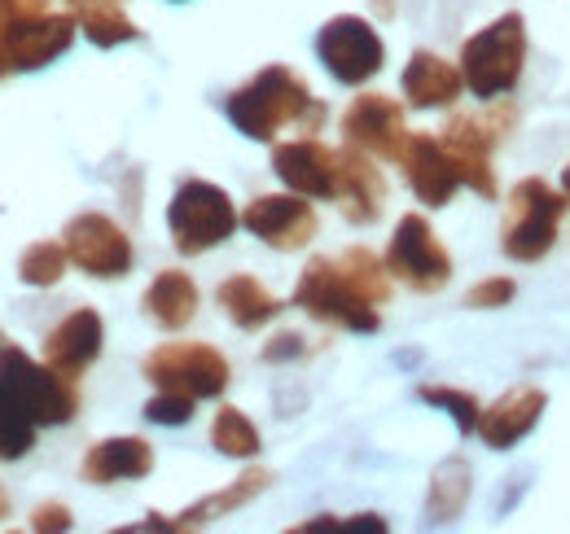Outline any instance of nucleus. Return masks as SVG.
Returning a JSON list of instances; mask_svg holds the SVG:
<instances>
[{"label": "nucleus", "instance_id": "nucleus-1", "mask_svg": "<svg viewBox=\"0 0 570 534\" xmlns=\"http://www.w3.org/2000/svg\"><path fill=\"white\" fill-rule=\"evenodd\" d=\"M224 115L246 140H277L282 128H298V132L312 136L330 119V110L312 97V88L282 62L264 67L255 79L233 88L224 97Z\"/></svg>", "mask_w": 570, "mask_h": 534}, {"label": "nucleus", "instance_id": "nucleus-2", "mask_svg": "<svg viewBox=\"0 0 570 534\" xmlns=\"http://www.w3.org/2000/svg\"><path fill=\"white\" fill-rule=\"evenodd\" d=\"M567 194L553 189L540 176H527L513 185L509 210L500 224V255L513 264H540L553 246H558V228L567 215Z\"/></svg>", "mask_w": 570, "mask_h": 534}, {"label": "nucleus", "instance_id": "nucleus-3", "mask_svg": "<svg viewBox=\"0 0 570 534\" xmlns=\"http://www.w3.org/2000/svg\"><path fill=\"white\" fill-rule=\"evenodd\" d=\"M294 307L303 316H312L316 325H330V329H347V334H377L382 329L377 303L360 294L347 267L338 259H325V255L303 267V276L294 285Z\"/></svg>", "mask_w": 570, "mask_h": 534}, {"label": "nucleus", "instance_id": "nucleus-4", "mask_svg": "<svg viewBox=\"0 0 570 534\" xmlns=\"http://www.w3.org/2000/svg\"><path fill=\"white\" fill-rule=\"evenodd\" d=\"M522 67H527V22H522V13H500L497 22H488L479 36H470L465 49H461L465 88L479 101L509 97L522 79Z\"/></svg>", "mask_w": 570, "mask_h": 534}, {"label": "nucleus", "instance_id": "nucleus-5", "mask_svg": "<svg viewBox=\"0 0 570 534\" xmlns=\"http://www.w3.org/2000/svg\"><path fill=\"white\" fill-rule=\"evenodd\" d=\"M237 224H242V215H237L233 198L219 185L198 180V176L180 180L167 201V233H171L176 255H185V259H198L215 246H224L237 233Z\"/></svg>", "mask_w": 570, "mask_h": 534}, {"label": "nucleus", "instance_id": "nucleus-6", "mask_svg": "<svg viewBox=\"0 0 570 534\" xmlns=\"http://www.w3.org/2000/svg\"><path fill=\"white\" fill-rule=\"evenodd\" d=\"M513 119H518V110H513L504 97L488 101L483 115H452V119H448L443 145H448V154H452V162H456L461 189H470V194H479V198H488V201L500 194L492 154H497L500 140L513 132Z\"/></svg>", "mask_w": 570, "mask_h": 534}, {"label": "nucleus", "instance_id": "nucleus-7", "mask_svg": "<svg viewBox=\"0 0 570 534\" xmlns=\"http://www.w3.org/2000/svg\"><path fill=\"white\" fill-rule=\"evenodd\" d=\"M0 386L18 399V407L45 429V425H71L79 416V390L71 377H62L49 364H36L22 346H0Z\"/></svg>", "mask_w": 570, "mask_h": 534}, {"label": "nucleus", "instance_id": "nucleus-8", "mask_svg": "<svg viewBox=\"0 0 570 534\" xmlns=\"http://www.w3.org/2000/svg\"><path fill=\"white\" fill-rule=\"evenodd\" d=\"M141 373L154 390H176L189 399H219L233 382L228 359L207 342H163L141 359Z\"/></svg>", "mask_w": 570, "mask_h": 534}, {"label": "nucleus", "instance_id": "nucleus-9", "mask_svg": "<svg viewBox=\"0 0 570 534\" xmlns=\"http://www.w3.org/2000/svg\"><path fill=\"white\" fill-rule=\"evenodd\" d=\"M316 58H321V67L330 70L338 83L360 88V83H368L377 70L386 67V44H382V36L373 31L368 18L338 13V18H330V22L321 27V36H316Z\"/></svg>", "mask_w": 570, "mask_h": 534}, {"label": "nucleus", "instance_id": "nucleus-10", "mask_svg": "<svg viewBox=\"0 0 570 534\" xmlns=\"http://www.w3.org/2000/svg\"><path fill=\"white\" fill-rule=\"evenodd\" d=\"M62 246L71 255V264L92 276V280H124L132 271V237L124 233V224H115L101 210H83L62 228Z\"/></svg>", "mask_w": 570, "mask_h": 534}, {"label": "nucleus", "instance_id": "nucleus-11", "mask_svg": "<svg viewBox=\"0 0 570 534\" xmlns=\"http://www.w3.org/2000/svg\"><path fill=\"white\" fill-rule=\"evenodd\" d=\"M386 267L395 280H404L413 294H439L452 280V255L439 246L426 215L409 210L395 224V237L386 246Z\"/></svg>", "mask_w": 570, "mask_h": 534}, {"label": "nucleus", "instance_id": "nucleus-12", "mask_svg": "<svg viewBox=\"0 0 570 534\" xmlns=\"http://www.w3.org/2000/svg\"><path fill=\"white\" fill-rule=\"evenodd\" d=\"M242 228L250 237H259L268 250L277 255H294L303 246H312V237L321 233V219L312 210V198L303 194H264L242 210Z\"/></svg>", "mask_w": 570, "mask_h": 534}, {"label": "nucleus", "instance_id": "nucleus-13", "mask_svg": "<svg viewBox=\"0 0 570 534\" xmlns=\"http://www.w3.org/2000/svg\"><path fill=\"white\" fill-rule=\"evenodd\" d=\"M343 136L347 145H356L373 158H386V162H400L404 158V145H409V123H404V106L386 92H360L356 101L347 106L343 115Z\"/></svg>", "mask_w": 570, "mask_h": 534}, {"label": "nucleus", "instance_id": "nucleus-14", "mask_svg": "<svg viewBox=\"0 0 570 534\" xmlns=\"http://www.w3.org/2000/svg\"><path fill=\"white\" fill-rule=\"evenodd\" d=\"M273 171L285 189L312 201H334L338 194V149L316 136H298L273 149Z\"/></svg>", "mask_w": 570, "mask_h": 534}, {"label": "nucleus", "instance_id": "nucleus-15", "mask_svg": "<svg viewBox=\"0 0 570 534\" xmlns=\"http://www.w3.org/2000/svg\"><path fill=\"white\" fill-rule=\"evenodd\" d=\"M268 486H273V473H268V468H246L237 482H228L224 491H215V495H207V500H198L194 508H185V513H176V517L149 513L145 522H137V526H124L119 534H180V531H198V526H207V522H215V517H228V513L246 508V504H250V500H259Z\"/></svg>", "mask_w": 570, "mask_h": 534}, {"label": "nucleus", "instance_id": "nucleus-16", "mask_svg": "<svg viewBox=\"0 0 570 534\" xmlns=\"http://www.w3.org/2000/svg\"><path fill=\"white\" fill-rule=\"evenodd\" d=\"M338 210L347 224L356 228H373L386 210V176L382 167L373 162V154H364L356 145H343L338 149Z\"/></svg>", "mask_w": 570, "mask_h": 534}, {"label": "nucleus", "instance_id": "nucleus-17", "mask_svg": "<svg viewBox=\"0 0 570 534\" xmlns=\"http://www.w3.org/2000/svg\"><path fill=\"white\" fill-rule=\"evenodd\" d=\"M400 167H404V180L417 194V201H426L434 210L448 206V201L456 198V189H461V176H456V162H452L443 136L413 132L409 145H404Z\"/></svg>", "mask_w": 570, "mask_h": 534}, {"label": "nucleus", "instance_id": "nucleus-18", "mask_svg": "<svg viewBox=\"0 0 570 534\" xmlns=\"http://www.w3.org/2000/svg\"><path fill=\"white\" fill-rule=\"evenodd\" d=\"M101 346H106V325H101V316H97L92 307H75L71 316H62V320L49 329V337H45V364L58 368L62 377L79 382V377L97 364Z\"/></svg>", "mask_w": 570, "mask_h": 534}, {"label": "nucleus", "instance_id": "nucleus-19", "mask_svg": "<svg viewBox=\"0 0 570 534\" xmlns=\"http://www.w3.org/2000/svg\"><path fill=\"white\" fill-rule=\"evenodd\" d=\"M544 407H549V395H544L540 386H518V390L500 395V399L492 403V407H483V416H479V438H483V447H492V452L518 447V443L540 425Z\"/></svg>", "mask_w": 570, "mask_h": 534}, {"label": "nucleus", "instance_id": "nucleus-20", "mask_svg": "<svg viewBox=\"0 0 570 534\" xmlns=\"http://www.w3.org/2000/svg\"><path fill=\"white\" fill-rule=\"evenodd\" d=\"M400 88H404V101L413 110H448V106L461 101L465 75H461V62H448V58H439L430 49H417L409 58V67H404Z\"/></svg>", "mask_w": 570, "mask_h": 534}, {"label": "nucleus", "instance_id": "nucleus-21", "mask_svg": "<svg viewBox=\"0 0 570 534\" xmlns=\"http://www.w3.org/2000/svg\"><path fill=\"white\" fill-rule=\"evenodd\" d=\"M154 473V447L137 438V434H124V438H101L88 447L79 477L92 482V486H110V482H137Z\"/></svg>", "mask_w": 570, "mask_h": 534}, {"label": "nucleus", "instance_id": "nucleus-22", "mask_svg": "<svg viewBox=\"0 0 570 534\" xmlns=\"http://www.w3.org/2000/svg\"><path fill=\"white\" fill-rule=\"evenodd\" d=\"M198 303H203L198 280H194L189 271H180V267L158 271V276L145 285V294H141L145 320H149V325H158V329H167V334L185 329V325L198 316Z\"/></svg>", "mask_w": 570, "mask_h": 534}, {"label": "nucleus", "instance_id": "nucleus-23", "mask_svg": "<svg viewBox=\"0 0 570 534\" xmlns=\"http://www.w3.org/2000/svg\"><path fill=\"white\" fill-rule=\"evenodd\" d=\"M215 303H219V312H224V316H228L237 329H246V334H255V329L273 325V320L285 312L282 298H277L273 289H264L255 276H246V271H237V276L219 280Z\"/></svg>", "mask_w": 570, "mask_h": 534}, {"label": "nucleus", "instance_id": "nucleus-24", "mask_svg": "<svg viewBox=\"0 0 570 534\" xmlns=\"http://www.w3.org/2000/svg\"><path fill=\"white\" fill-rule=\"evenodd\" d=\"M474 495V468L465 456H448L430 473L426 491V526H452Z\"/></svg>", "mask_w": 570, "mask_h": 534}, {"label": "nucleus", "instance_id": "nucleus-25", "mask_svg": "<svg viewBox=\"0 0 570 534\" xmlns=\"http://www.w3.org/2000/svg\"><path fill=\"white\" fill-rule=\"evenodd\" d=\"M71 13L79 18V31L97 49H119L141 40V27L119 9V0H71Z\"/></svg>", "mask_w": 570, "mask_h": 534}, {"label": "nucleus", "instance_id": "nucleus-26", "mask_svg": "<svg viewBox=\"0 0 570 534\" xmlns=\"http://www.w3.org/2000/svg\"><path fill=\"white\" fill-rule=\"evenodd\" d=\"M212 447L228 461H255L259 456V429L242 407H219L212 421Z\"/></svg>", "mask_w": 570, "mask_h": 534}, {"label": "nucleus", "instance_id": "nucleus-27", "mask_svg": "<svg viewBox=\"0 0 570 534\" xmlns=\"http://www.w3.org/2000/svg\"><path fill=\"white\" fill-rule=\"evenodd\" d=\"M338 264L347 267V276L356 280L364 298H373L377 307L391 303V285H395V276H391V267H386V255H373L368 246H352V250L338 255Z\"/></svg>", "mask_w": 570, "mask_h": 534}, {"label": "nucleus", "instance_id": "nucleus-28", "mask_svg": "<svg viewBox=\"0 0 570 534\" xmlns=\"http://www.w3.org/2000/svg\"><path fill=\"white\" fill-rule=\"evenodd\" d=\"M71 267V255L62 241H31L18 259V280L31 289H53Z\"/></svg>", "mask_w": 570, "mask_h": 534}, {"label": "nucleus", "instance_id": "nucleus-29", "mask_svg": "<svg viewBox=\"0 0 570 534\" xmlns=\"http://www.w3.org/2000/svg\"><path fill=\"white\" fill-rule=\"evenodd\" d=\"M36 434H40V425L0 386V461H22L36 447Z\"/></svg>", "mask_w": 570, "mask_h": 534}, {"label": "nucleus", "instance_id": "nucleus-30", "mask_svg": "<svg viewBox=\"0 0 570 534\" xmlns=\"http://www.w3.org/2000/svg\"><path fill=\"white\" fill-rule=\"evenodd\" d=\"M417 399L430 403V407H439V412H448V416L456 421L461 434H479V416H483L479 395H470V390H461V386H434V382H422V386H417Z\"/></svg>", "mask_w": 570, "mask_h": 534}, {"label": "nucleus", "instance_id": "nucleus-31", "mask_svg": "<svg viewBox=\"0 0 570 534\" xmlns=\"http://www.w3.org/2000/svg\"><path fill=\"white\" fill-rule=\"evenodd\" d=\"M194 403L198 399L176 395V390H154V399L145 403V421H149V425H167V429L189 425V421H194Z\"/></svg>", "mask_w": 570, "mask_h": 534}, {"label": "nucleus", "instance_id": "nucleus-32", "mask_svg": "<svg viewBox=\"0 0 570 534\" xmlns=\"http://www.w3.org/2000/svg\"><path fill=\"white\" fill-rule=\"evenodd\" d=\"M513 294H518V285L509 276H488V280H479L465 294V307H474V312H500V307L513 303Z\"/></svg>", "mask_w": 570, "mask_h": 534}, {"label": "nucleus", "instance_id": "nucleus-33", "mask_svg": "<svg viewBox=\"0 0 570 534\" xmlns=\"http://www.w3.org/2000/svg\"><path fill=\"white\" fill-rule=\"evenodd\" d=\"M303 355H307V337L303 334H277L259 350L264 364H294V359H303Z\"/></svg>", "mask_w": 570, "mask_h": 534}, {"label": "nucleus", "instance_id": "nucleus-34", "mask_svg": "<svg viewBox=\"0 0 570 534\" xmlns=\"http://www.w3.org/2000/svg\"><path fill=\"white\" fill-rule=\"evenodd\" d=\"M71 526H75V517L67 504H40V508L31 513V531L36 534H62V531H71Z\"/></svg>", "mask_w": 570, "mask_h": 534}, {"label": "nucleus", "instance_id": "nucleus-35", "mask_svg": "<svg viewBox=\"0 0 570 534\" xmlns=\"http://www.w3.org/2000/svg\"><path fill=\"white\" fill-rule=\"evenodd\" d=\"M368 9H373V18H382V22H391V18L400 13V4H395V0H368Z\"/></svg>", "mask_w": 570, "mask_h": 534}, {"label": "nucleus", "instance_id": "nucleus-36", "mask_svg": "<svg viewBox=\"0 0 570 534\" xmlns=\"http://www.w3.org/2000/svg\"><path fill=\"white\" fill-rule=\"evenodd\" d=\"M562 194H567V201H570V162H567V171H562Z\"/></svg>", "mask_w": 570, "mask_h": 534}, {"label": "nucleus", "instance_id": "nucleus-37", "mask_svg": "<svg viewBox=\"0 0 570 534\" xmlns=\"http://www.w3.org/2000/svg\"><path fill=\"white\" fill-rule=\"evenodd\" d=\"M4 513H9V500H4V491H0V517H4Z\"/></svg>", "mask_w": 570, "mask_h": 534}, {"label": "nucleus", "instance_id": "nucleus-38", "mask_svg": "<svg viewBox=\"0 0 570 534\" xmlns=\"http://www.w3.org/2000/svg\"><path fill=\"white\" fill-rule=\"evenodd\" d=\"M4 342H9V337H4V334H0V346H4Z\"/></svg>", "mask_w": 570, "mask_h": 534}]
</instances>
